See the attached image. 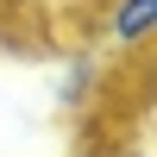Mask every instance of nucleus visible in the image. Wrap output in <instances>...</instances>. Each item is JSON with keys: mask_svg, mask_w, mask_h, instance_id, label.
I'll return each instance as SVG.
<instances>
[{"mask_svg": "<svg viewBox=\"0 0 157 157\" xmlns=\"http://www.w3.org/2000/svg\"><path fill=\"white\" fill-rule=\"evenodd\" d=\"M151 25H157V0H101L94 25H88V44H94V63L120 57H145L151 50Z\"/></svg>", "mask_w": 157, "mask_h": 157, "instance_id": "obj_1", "label": "nucleus"}, {"mask_svg": "<svg viewBox=\"0 0 157 157\" xmlns=\"http://www.w3.org/2000/svg\"><path fill=\"white\" fill-rule=\"evenodd\" d=\"M101 82H107V75H101V63H94V57H75L69 69L57 75V101H63V107H69V113H82L88 101L101 94Z\"/></svg>", "mask_w": 157, "mask_h": 157, "instance_id": "obj_2", "label": "nucleus"}, {"mask_svg": "<svg viewBox=\"0 0 157 157\" xmlns=\"http://www.w3.org/2000/svg\"><path fill=\"white\" fill-rule=\"evenodd\" d=\"M107 157H151V126H145V120H132V126L107 145Z\"/></svg>", "mask_w": 157, "mask_h": 157, "instance_id": "obj_3", "label": "nucleus"}]
</instances>
